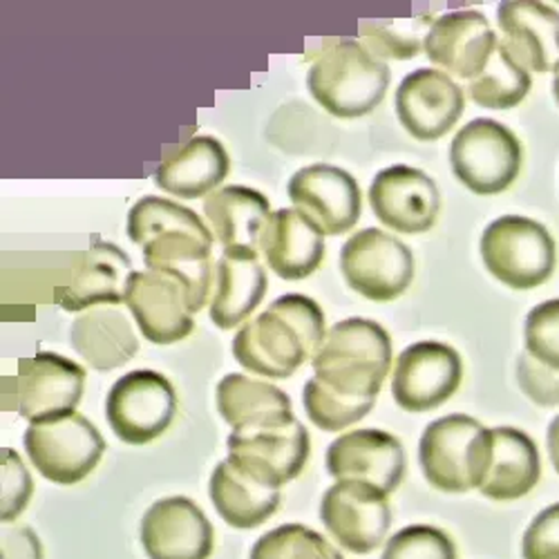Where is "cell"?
Here are the masks:
<instances>
[{
    "instance_id": "8fae6325",
    "label": "cell",
    "mask_w": 559,
    "mask_h": 559,
    "mask_svg": "<svg viewBox=\"0 0 559 559\" xmlns=\"http://www.w3.org/2000/svg\"><path fill=\"white\" fill-rule=\"evenodd\" d=\"M175 414V388L166 377L151 369L130 371L108 392V424L130 445H144L162 437L170 428Z\"/></svg>"
},
{
    "instance_id": "74e56055",
    "label": "cell",
    "mask_w": 559,
    "mask_h": 559,
    "mask_svg": "<svg viewBox=\"0 0 559 559\" xmlns=\"http://www.w3.org/2000/svg\"><path fill=\"white\" fill-rule=\"evenodd\" d=\"M0 463H3V515L0 518L3 524H12L27 508L34 484L16 450H0Z\"/></svg>"
},
{
    "instance_id": "f1b7e54d",
    "label": "cell",
    "mask_w": 559,
    "mask_h": 559,
    "mask_svg": "<svg viewBox=\"0 0 559 559\" xmlns=\"http://www.w3.org/2000/svg\"><path fill=\"white\" fill-rule=\"evenodd\" d=\"M217 409L233 430L271 428L296 421L292 399L271 383L228 374L217 385Z\"/></svg>"
},
{
    "instance_id": "ffe728a7",
    "label": "cell",
    "mask_w": 559,
    "mask_h": 559,
    "mask_svg": "<svg viewBox=\"0 0 559 559\" xmlns=\"http://www.w3.org/2000/svg\"><path fill=\"white\" fill-rule=\"evenodd\" d=\"M142 544L151 559H209L213 526L193 499L168 497L144 515Z\"/></svg>"
},
{
    "instance_id": "2e32d148",
    "label": "cell",
    "mask_w": 559,
    "mask_h": 559,
    "mask_svg": "<svg viewBox=\"0 0 559 559\" xmlns=\"http://www.w3.org/2000/svg\"><path fill=\"white\" fill-rule=\"evenodd\" d=\"M369 204L390 228L416 236L437 224L441 195L432 177L414 166L396 164L381 170L369 186Z\"/></svg>"
},
{
    "instance_id": "83f0119b",
    "label": "cell",
    "mask_w": 559,
    "mask_h": 559,
    "mask_svg": "<svg viewBox=\"0 0 559 559\" xmlns=\"http://www.w3.org/2000/svg\"><path fill=\"white\" fill-rule=\"evenodd\" d=\"M213 238L224 249H260L264 228L271 219L269 200L247 186H224L204 202Z\"/></svg>"
},
{
    "instance_id": "4316f807",
    "label": "cell",
    "mask_w": 559,
    "mask_h": 559,
    "mask_svg": "<svg viewBox=\"0 0 559 559\" xmlns=\"http://www.w3.org/2000/svg\"><path fill=\"white\" fill-rule=\"evenodd\" d=\"M490 437V463L479 492L495 501L526 497L542 477V459L535 441L515 428H495Z\"/></svg>"
},
{
    "instance_id": "52a82bcc",
    "label": "cell",
    "mask_w": 559,
    "mask_h": 559,
    "mask_svg": "<svg viewBox=\"0 0 559 559\" xmlns=\"http://www.w3.org/2000/svg\"><path fill=\"white\" fill-rule=\"evenodd\" d=\"M524 162L520 139L492 119L465 123L450 146L456 179L477 195H497L515 183Z\"/></svg>"
},
{
    "instance_id": "836d02e7",
    "label": "cell",
    "mask_w": 559,
    "mask_h": 559,
    "mask_svg": "<svg viewBox=\"0 0 559 559\" xmlns=\"http://www.w3.org/2000/svg\"><path fill=\"white\" fill-rule=\"evenodd\" d=\"M251 559H345L320 533L302 524H285L262 535Z\"/></svg>"
},
{
    "instance_id": "8992f818",
    "label": "cell",
    "mask_w": 559,
    "mask_h": 559,
    "mask_svg": "<svg viewBox=\"0 0 559 559\" xmlns=\"http://www.w3.org/2000/svg\"><path fill=\"white\" fill-rule=\"evenodd\" d=\"M481 260L499 283L515 292H528L542 287L552 275L557 249L539 222L503 215L484 230Z\"/></svg>"
},
{
    "instance_id": "b9f144b4",
    "label": "cell",
    "mask_w": 559,
    "mask_h": 559,
    "mask_svg": "<svg viewBox=\"0 0 559 559\" xmlns=\"http://www.w3.org/2000/svg\"><path fill=\"white\" fill-rule=\"evenodd\" d=\"M546 443H548V454H550V461L555 465V471L559 475V416L552 418V424L548 426V437H546Z\"/></svg>"
},
{
    "instance_id": "603a6c76",
    "label": "cell",
    "mask_w": 559,
    "mask_h": 559,
    "mask_svg": "<svg viewBox=\"0 0 559 559\" xmlns=\"http://www.w3.org/2000/svg\"><path fill=\"white\" fill-rule=\"evenodd\" d=\"M510 57L528 72H555L559 66V12L535 0H510L497 10Z\"/></svg>"
},
{
    "instance_id": "277c9868",
    "label": "cell",
    "mask_w": 559,
    "mask_h": 559,
    "mask_svg": "<svg viewBox=\"0 0 559 559\" xmlns=\"http://www.w3.org/2000/svg\"><path fill=\"white\" fill-rule=\"evenodd\" d=\"M390 68L365 43L338 38L311 66V97L334 117L356 119L374 110L390 87Z\"/></svg>"
},
{
    "instance_id": "9c48e42d",
    "label": "cell",
    "mask_w": 559,
    "mask_h": 559,
    "mask_svg": "<svg viewBox=\"0 0 559 559\" xmlns=\"http://www.w3.org/2000/svg\"><path fill=\"white\" fill-rule=\"evenodd\" d=\"M85 390V369L59 354L38 352L19 362V374L3 383V399L14 401L29 424L43 418L76 412Z\"/></svg>"
},
{
    "instance_id": "6da1fadb",
    "label": "cell",
    "mask_w": 559,
    "mask_h": 559,
    "mask_svg": "<svg viewBox=\"0 0 559 559\" xmlns=\"http://www.w3.org/2000/svg\"><path fill=\"white\" fill-rule=\"evenodd\" d=\"M128 236L144 249L148 271L179 277L191 292L195 311L206 305L215 238L195 211L155 195L142 198L128 213Z\"/></svg>"
},
{
    "instance_id": "d590c367",
    "label": "cell",
    "mask_w": 559,
    "mask_h": 559,
    "mask_svg": "<svg viewBox=\"0 0 559 559\" xmlns=\"http://www.w3.org/2000/svg\"><path fill=\"white\" fill-rule=\"evenodd\" d=\"M381 559H456V546L435 526H407L388 542Z\"/></svg>"
},
{
    "instance_id": "8d00e7d4",
    "label": "cell",
    "mask_w": 559,
    "mask_h": 559,
    "mask_svg": "<svg viewBox=\"0 0 559 559\" xmlns=\"http://www.w3.org/2000/svg\"><path fill=\"white\" fill-rule=\"evenodd\" d=\"M526 354L559 371V300L537 305L526 318Z\"/></svg>"
},
{
    "instance_id": "5b68a950",
    "label": "cell",
    "mask_w": 559,
    "mask_h": 559,
    "mask_svg": "<svg viewBox=\"0 0 559 559\" xmlns=\"http://www.w3.org/2000/svg\"><path fill=\"white\" fill-rule=\"evenodd\" d=\"M492 437L475 418L450 414L432 421L418 443V463L441 492L479 490L490 463Z\"/></svg>"
},
{
    "instance_id": "d6986e66",
    "label": "cell",
    "mask_w": 559,
    "mask_h": 559,
    "mask_svg": "<svg viewBox=\"0 0 559 559\" xmlns=\"http://www.w3.org/2000/svg\"><path fill=\"white\" fill-rule=\"evenodd\" d=\"M328 473L336 481H362L392 495L405 477V450L383 430H354L328 450Z\"/></svg>"
},
{
    "instance_id": "44dd1931",
    "label": "cell",
    "mask_w": 559,
    "mask_h": 559,
    "mask_svg": "<svg viewBox=\"0 0 559 559\" xmlns=\"http://www.w3.org/2000/svg\"><path fill=\"white\" fill-rule=\"evenodd\" d=\"M497 34L477 10H459L435 21L428 38V59L461 79H477L497 48Z\"/></svg>"
},
{
    "instance_id": "ab89813d",
    "label": "cell",
    "mask_w": 559,
    "mask_h": 559,
    "mask_svg": "<svg viewBox=\"0 0 559 559\" xmlns=\"http://www.w3.org/2000/svg\"><path fill=\"white\" fill-rule=\"evenodd\" d=\"M524 559H559V503L548 506L533 520L522 542Z\"/></svg>"
},
{
    "instance_id": "484cf974",
    "label": "cell",
    "mask_w": 559,
    "mask_h": 559,
    "mask_svg": "<svg viewBox=\"0 0 559 559\" xmlns=\"http://www.w3.org/2000/svg\"><path fill=\"white\" fill-rule=\"evenodd\" d=\"M228 166V153L215 136H191L189 142L164 155L155 181L162 191L175 198L200 200L226 179Z\"/></svg>"
},
{
    "instance_id": "e575fe53",
    "label": "cell",
    "mask_w": 559,
    "mask_h": 559,
    "mask_svg": "<svg viewBox=\"0 0 559 559\" xmlns=\"http://www.w3.org/2000/svg\"><path fill=\"white\" fill-rule=\"evenodd\" d=\"M302 403L313 426L324 432H343L345 428L362 421L377 401L347 399L313 377L302 390Z\"/></svg>"
},
{
    "instance_id": "ac0fdd59",
    "label": "cell",
    "mask_w": 559,
    "mask_h": 559,
    "mask_svg": "<svg viewBox=\"0 0 559 559\" xmlns=\"http://www.w3.org/2000/svg\"><path fill=\"white\" fill-rule=\"evenodd\" d=\"M396 115L418 142L445 136L463 115L465 95L450 74L432 68L409 72L396 90Z\"/></svg>"
},
{
    "instance_id": "e0dca14e",
    "label": "cell",
    "mask_w": 559,
    "mask_h": 559,
    "mask_svg": "<svg viewBox=\"0 0 559 559\" xmlns=\"http://www.w3.org/2000/svg\"><path fill=\"white\" fill-rule=\"evenodd\" d=\"M287 193L324 236H343L360 219L362 195L358 183L338 166L313 164L300 168L292 177Z\"/></svg>"
},
{
    "instance_id": "7bdbcfd3",
    "label": "cell",
    "mask_w": 559,
    "mask_h": 559,
    "mask_svg": "<svg viewBox=\"0 0 559 559\" xmlns=\"http://www.w3.org/2000/svg\"><path fill=\"white\" fill-rule=\"evenodd\" d=\"M555 79H552V92H555V99H557V104H559V66L555 68Z\"/></svg>"
},
{
    "instance_id": "d6a6232c",
    "label": "cell",
    "mask_w": 559,
    "mask_h": 559,
    "mask_svg": "<svg viewBox=\"0 0 559 559\" xmlns=\"http://www.w3.org/2000/svg\"><path fill=\"white\" fill-rule=\"evenodd\" d=\"M435 14H418L409 19H385V21H360V36L365 48L377 59L409 61L426 50V38L435 25Z\"/></svg>"
},
{
    "instance_id": "d4e9b609",
    "label": "cell",
    "mask_w": 559,
    "mask_h": 559,
    "mask_svg": "<svg viewBox=\"0 0 559 559\" xmlns=\"http://www.w3.org/2000/svg\"><path fill=\"white\" fill-rule=\"evenodd\" d=\"M266 294V273L253 249H224L215 264L211 320L233 330L253 313Z\"/></svg>"
},
{
    "instance_id": "cb8c5ba5",
    "label": "cell",
    "mask_w": 559,
    "mask_h": 559,
    "mask_svg": "<svg viewBox=\"0 0 559 559\" xmlns=\"http://www.w3.org/2000/svg\"><path fill=\"white\" fill-rule=\"evenodd\" d=\"M260 249L277 277L305 280L324 258V233L298 209H280L264 228Z\"/></svg>"
},
{
    "instance_id": "7a4b0ae2",
    "label": "cell",
    "mask_w": 559,
    "mask_h": 559,
    "mask_svg": "<svg viewBox=\"0 0 559 559\" xmlns=\"http://www.w3.org/2000/svg\"><path fill=\"white\" fill-rule=\"evenodd\" d=\"M328 336L316 300L289 294L277 298L233 338V356L253 374L283 381L316 356Z\"/></svg>"
},
{
    "instance_id": "60d3db41",
    "label": "cell",
    "mask_w": 559,
    "mask_h": 559,
    "mask_svg": "<svg viewBox=\"0 0 559 559\" xmlns=\"http://www.w3.org/2000/svg\"><path fill=\"white\" fill-rule=\"evenodd\" d=\"M3 559H43V546L34 531L10 526L3 531Z\"/></svg>"
},
{
    "instance_id": "30bf717a",
    "label": "cell",
    "mask_w": 559,
    "mask_h": 559,
    "mask_svg": "<svg viewBox=\"0 0 559 559\" xmlns=\"http://www.w3.org/2000/svg\"><path fill=\"white\" fill-rule=\"evenodd\" d=\"M341 271L347 285L377 302L396 300L414 280V255L399 238L381 228H365L341 251Z\"/></svg>"
},
{
    "instance_id": "7402d4cb",
    "label": "cell",
    "mask_w": 559,
    "mask_h": 559,
    "mask_svg": "<svg viewBox=\"0 0 559 559\" xmlns=\"http://www.w3.org/2000/svg\"><path fill=\"white\" fill-rule=\"evenodd\" d=\"M132 275L130 258L115 245L92 242L70 269L66 283L55 289V300L66 311H83L97 305L126 302V287Z\"/></svg>"
},
{
    "instance_id": "4dcf8cb0",
    "label": "cell",
    "mask_w": 559,
    "mask_h": 559,
    "mask_svg": "<svg viewBox=\"0 0 559 559\" xmlns=\"http://www.w3.org/2000/svg\"><path fill=\"white\" fill-rule=\"evenodd\" d=\"M72 345L76 354L99 371L126 365L139 341L121 309H90L72 322Z\"/></svg>"
},
{
    "instance_id": "4fadbf2b",
    "label": "cell",
    "mask_w": 559,
    "mask_h": 559,
    "mask_svg": "<svg viewBox=\"0 0 559 559\" xmlns=\"http://www.w3.org/2000/svg\"><path fill=\"white\" fill-rule=\"evenodd\" d=\"M390 495L362 481H336L322 495L320 520L349 552L377 550L392 526Z\"/></svg>"
},
{
    "instance_id": "3957f363",
    "label": "cell",
    "mask_w": 559,
    "mask_h": 559,
    "mask_svg": "<svg viewBox=\"0 0 559 559\" xmlns=\"http://www.w3.org/2000/svg\"><path fill=\"white\" fill-rule=\"evenodd\" d=\"M311 367L316 379L336 394L377 401L392 367V338L374 320H341L324 336Z\"/></svg>"
},
{
    "instance_id": "ba28073f",
    "label": "cell",
    "mask_w": 559,
    "mask_h": 559,
    "mask_svg": "<svg viewBox=\"0 0 559 559\" xmlns=\"http://www.w3.org/2000/svg\"><path fill=\"white\" fill-rule=\"evenodd\" d=\"M25 450L45 479L74 486L97 468L106 441L83 414L68 412L29 424Z\"/></svg>"
},
{
    "instance_id": "7c38bea8",
    "label": "cell",
    "mask_w": 559,
    "mask_h": 559,
    "mask_svg": "<svg viewBox=\"0 0 559 559\" xmlns=\"http://www.w3.org/2000/svg\"><path fill=\"white\" fill-rule=\"evenodd\" d=\"M226 445L230 463L275 490L300 477L311 454L309 432L298 418L285 426L233 430Z\"/></svg>"
},
{
    "instance_id": "f35d334b",
    "label": "cell",
    "mask_w": 559,
    "mask_h": 559,
    "mask_svg": "<svg viewBox=\"0 0 559 559\" xmlns=\"http://www.w3.org/2000/svg\"><path fill=\"white\" fill-rule=\"evenodd\" d=\"M518 381L522 392L542 407L559 405V371L542 365L531 354H522L518 360Z\"/></svg>"
},
{
    "instance_id": "f546056e",
    "label": "cell",
    "mask_w": 559,
    "mask_h": 559,
    "mask_svg": "<svg viewBox=\"0 0 559 559\" xmlns=\"http://www.w3.org/2000/svg\"><path fill=\"white\" fill-rule=\"evenodd\" d=\"M209 490L219 518L233 528H258L280 508V490L262 486L228 459L217 463Z\"/></svg>"
},
{
    "instance_id": "5bb4252c",
    "label": "cell",
    "mask_w": 559,
    "mask_h": 559,
    "mask_svg": "<svg viewBox=\"0 0 559 559\" xmlns=\"http://www.w3.org/2000/svg\"><path fill=\"white\" fill-rule=\"evenodd\" d=\"M126 305L136 328L155 345H173L191 336L195 305L179 277L159 271H132L126 287Z\"/></svg>"
},
{
    "instance_id": "9a60e30c",
    "label": "cell",
    "mask_w": 559,
    "mask_h": 559,
    "mask_svg": "<svg viewBox=\"0 0 559 559\" xmlns=\"http://www.w3.org/2000/svg\"><path fill=\"white\" fill-rule=\"evenodd\" d=\"M463 379V362L445 343L409 345L394 362L392 394L405 412H430L452 399Z\"/></svg>"
},
{
    "instance_id": "1f68e13d",
    "label": "cell",
    "mask_w": 559,
    "mask_h": 559,
    "mask_svg": "<svg viewBox=\"0 0 559 559\" xmlns=\"http://www.w3.org/2000/svg\"><path fill=\"white\" fill-rule=\"evenodd\" d=\"M531 85V72L512 59L499 40L484 72L471 81V99L488 110H510L528 97Z\"/></svg>"
}]
</instances>
